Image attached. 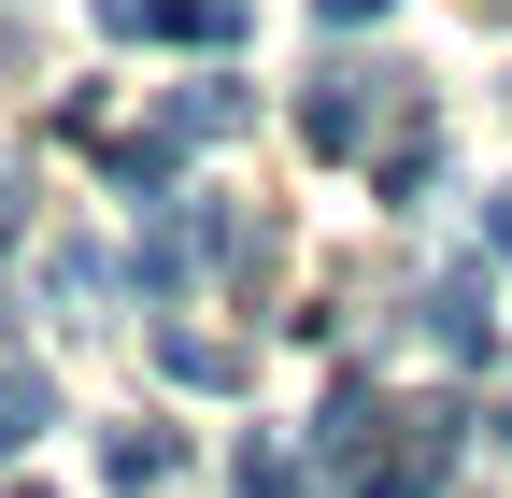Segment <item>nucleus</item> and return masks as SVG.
<instances>
[{
    "label": "nucleus",
    "instance_id": "nucleus-8",
    "mask_svg": "<svg viewBox=\"0 0 512 498\" xmlns=\"http://www.w3.org/2000/svg\"><path fill=\"white\" fill-rule=\"evenodd\" d=\"M157 370H171V385H242V356L214 328H157Z\"/></svg>",
    "mask_w": 512,
    "mask_h": 498
},
{
    "label": "nucleus",
    "instance_id": "nucleus-13",
    "mask_svg": "<svg viewBox=\"0 0 512 498\" xmlns=\"http://www.w3.org/2000/svg\"><path fill=\"white\" fill-rule=\"evenodd\" d=\"M484 15H498V29H512V0H484Z\"/></svg>",
    "mask_w": 512,
    "mask_h": 498
},
{
    "label": "nucleus",
    "instance_id": "nucleus-14",
    "mask_svg": "<svg viewBox=\"0 0 512 498\" xmlns=\"http://www.w3.org/2000/svg\"><path fill=\"white\" fill-rule=\"evenodd\" d=\"M15 498H43V484H15Z\"/></svg>",
    "mask_w": 512,
    "mask_h": 498
},
{
    "label": "nucleus",
    "instance_id": "nucleus-6",
    "mask_svg": "<svg viewBox=\"0 0 512 498\" xmlns=\"http://www.w3.org/2000/svg\"><path fill=\"white\" fill-rule=\"evenodd\" d=\"M100 470H114L128 498H157V484L185 470V442H171V427H114V442H100Z\"/></svg>",
    "mask_w": 512,
    "mask_h": 498
},
{
    "label": "nucleus",
    "instance_id": "nucleus-5",
    "mask_svg": "<svg viewBox=\"0 0 512 498\" xmlns=\"http://www.w3.org/2000/svg\"><path fill=\"white\" fill-rule=\"evenodd\" d=\"M242 114H256V100H242L228 72H200V86H185V100L157 114V129H171V143H228V129H242Z\"/></svg>",
    "mask_w": 512,
    "mask_h": 498
},
{
    "label": "nucleus",
    "instance_id": "nucleus-11",
    "mask_svg": "<svg viewBox=\"0 0 512 498\" xmlns=\"http://www.w3.org/2000/svg\"><path fill=\"white\" fill-rule=\"evenodd\" d=\"M484 257H512V185H484Z\"/></svg>",
    "mask_w": 512,
    "mask_h": 498
},
{
    "label": "nucleus",
    "instance_id": "nucleus-9",
    "mask_svg": "<svg viewBox=\"0 0 512 498\" xmlns=\"http://www.w3.org/2000/svg\"><path fill=\"white\" fill-rule=\"evenodd\" d=\"M228 498H313V470H299L285 442H242V456H228Z\"/></svg>",
    "mask_w": 512,
    "mask_h": 498
},
{
    "label": "nucleus",
    "instance_id": "nucleus-7",
    "mask_svg": "<svg viewBox=\"0 0 512 498\" xmlns=\"http://www.w3.org/2000/svg\"><path fill=\"white\" fill-rule=\"evenodd\" d=\"M43 427H57V385H43V370H0V470H15Z\"/></svg>",
    "mask_w": 512,
    "mask_h": 498
},
{
    "label": "nucleus",
    "instance_id": "nucleus-3",
    "mask_svg": "<svg viewBox=\"0 0 512 498\" xmlns=\"http://www.w3.org/2000/svg\"><path fill=\"white\" fill-rule=\"evenodd\" d=\"M114 43H242V0H100Z\"/></svg>",
    "mask_w": 512,
    "mask_h": 498
},
{
    "label": "nucleus",
    "instance_id": "nucleus-12",
    "mask_svg": "<svg viewBox=\"0 0 512 498\" xmlns=\"http://www.w3.org/2000/svg\"><path fill=\"white\" fill-rule=\"evenodd\" d=\"M0 242H15V185H0Z\"/></svg>",
    "mask_w": 512,
    "mask_h": 498
},
{
    "label": "nucleus",
    "instance_id": "nucleus-1",
    "mask_svg": "<svg viewBox=\"0 0 512 498\" xmlns=\"http://www.w3.org/2000/svg\"><path fill=\"white\" fill-rule=\"evenodd\" d=\"M313 456L342 470V498H441V484H456V456H470V413H456V399H413V413H399L370 370H342Z\"/></svg>",
    "mask_w": 512,
    "mask_h": 498
},
{
    "label": "nucleus",
    "instance_id": "nucleus-2",
    "mask_svg": "<svg viewBox=\"0 0 512 498\" xmlns=\"http://www.w3.org/2000/svg\"><path fill=\"white\" fill-rule=\"evenodd\" d=\"M384 86H399V72H313L299 143H313V157H356V143H370V114H384Z\"/></svg>",
    "mask_w": 512,
    "mask_h": 498
},
{
    "label": "nucleus",
    "instance_id": "nucleus-4",
    "mask_svg": "<svg viewBox=\"0 0 512 498\" xmlns=\"http://www.w3.org/2000/svg\"><path fill=\"white\" fill-rule=\"evenodd\" d=\"M427 342L441 356H498V271H441L427 285Z\"/></svg>",
    "mask_w": 512,
    "mask_h": 498
},
{
    "label": "nucleus",
    "instance_id": "nucleus-10",
    "mask_svg": "<svg viewBox=\"0 0 512 498\" xmlns=\"http://www.w3.org/2000/svg\"><path fill=\"white\" fill-rule=\"evenodd\" d=\"M313 15H328V29H384L399 0H313Z\"/></svg>",
    "mask_w": 512,
    "mask_h": 498
}]
</instances>
